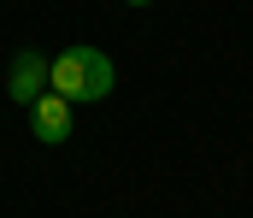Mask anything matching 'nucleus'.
<instances>
[{"mask_svg": "<svg viewBox=\"0 0 253 218\" xmlns=\"http://www.w3.org/2000/svg\"><path fill=\"white\" fill-rule=\"evenodd\" d=\"M112 83H118V71H112V59L100 47H65L59 59H47V88L65 94L71 106L77 100H106Z\"/></svg>", "mask_w": 253, "mask_h": 218, "instance_id": "nucleus-1", "label": "nucleus"}, {"mask_svg": "<svg viewBox=\"0 0 253 218\" xmlns=\"http://www.w3.org/2000/svg\"><path fill=\"white\" fill-rule=\"evenodd\" d=\"M30 130H36V142H47V147L71 142V100L53 94V88L42 100H30Z\"/></svg>", "mask_w": 253, "mask_h": 218, "instance_id": "nucleus-2", "label": "nucleus"}, {"mask_svg": "<svg viewBox=\"0 0 253 218\" xmlns=\"http://www.w3.org/2000/svg\"><path fill=\"white\" fill-rule=\"evenodd\" d=\"M6 94H12L18 106L42 100V94H47V59H42V53H18L12 71H6Z\"/></svg>", "mask_w": 253, "mask_h": 218, "instance_id": "nucleus-3", "label": "nucleus"}, {"mask_svg": "<svg viewBox=\"0 0 253 218\" xmlns=\"http://www.w3.org/2000/svg\"><path fill=\"white\" fill-rule=\"evenodd\" d=\"M129 6H147V0H129Z\"/></svg>", "mask_w": 253, "mask_h": 218, "instance_id": "nucleus-4", "label": "nucleus"}]
</instances>
